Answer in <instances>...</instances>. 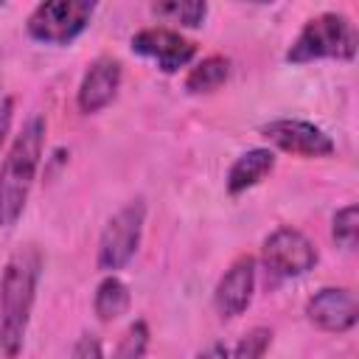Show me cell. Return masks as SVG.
I'll use <instances>...</instances> for the list:
<instances>
[{"mask_svg": "<svg viewBox=\"0 0 359 359\" xmlns=\"http://www.w3.org/2000/svg\"><path fill=\"white\" fill-rule=\"evenodd\" d=\"M42 275V252L34 244L17 247L0 275V353L17 359L28 334L36 283Z\"/></svg>", "mask_w": 359, "mask_h": 359, "instance_id": "cell-1", "label": "cell"}, {"mask_svg": "<svg viewBox=\"0 0 359 359\" xmlns=\"http://www.w3.org/2000/svg\"><path fill=\"white\" fill-rule=\"evenodd\" d=\"M42 146H45V118L31 115L17 132L0 165V227L3 230L14 227L25 210V202L42 160Z\"/></svg>", "mask_w": 359, "mask_h": 359, "instance_id": "cell-2", "label": "cell"}, {"mask_svg": "<svg viewBox=\"0 0 359 359\" xmlns=\"http://www.w3.org/2000/svg\"><path fill=\"white\" fill-rule=\"evenodd\" d=\"M359 48V34L353 22L345 14L323 11L300 28L294 42L286 50V62L292 65H309L317 59H342L351 62Z\"/></svg>", "mask_w": 359, "mask_h": 359, "instance_id": "cell-3", "label": "cell"}, {"mask_svg": "<svg viewBox=\"0 0 359 359\" xmlns=\"http://www.w3.org/2000/svg\"><path fill=\"white\" fill-rule=\"evenodd\" d=\"M95 14V3L87 0H53L39 3L25 22L31 39L42 45H70L76 36L84 34Z\"/></svg>", "mask_w": 359, "mask_h": 359, "instance_id": "cell-4", "label": "cell"}, {"mask_svg": "<svg viewBox=\"0 0 359 359\" xmlns=\"http://www.w3.org/2000/svg\"><path fill=\"white\" fill-rule=\"evenodd\" d=\"M143 222H146L143 199H132L107 222L98 238V258H95L101 272L115 275L132 261V255L137 252L140 236H143Z\"/></svg>", "mask_w": 359, "mask_h": 359, "instance_id": "cell-5", "label": "cell"}, {"mask_svg": "<svg viewBox=\"0 0 359 359\" xmlns=\"http://www.w3.org/2000/svg\"><path fill=\"white\" fill-rule=\"evenodd\" d=\"M261 258L266 269L278 278H300L314 269L317 264V247L311 238L294 227H278L264 238Z\"/></svg>", "mask_w": 359, "mask_h": 359, "instance_id": "cell-6", "label": "cell"}, {"mask_svg": "<svg viewBox=\"0 0 359 359\" xmlns=\"http://www.w3.org/2000/svg\"><path fill=\"white\" fill-rule=\"evenodd\" d=\"M261 135L280 151L300 157H331L337 149L334 140L320 126L300 118H275L261 126Z\"/></svg>", "mask_w": 359, "mask_h": 359, "instance_id": "cell-7", "label": "cell"}, {"mask_svg": "<svg viewBox=\"0 0 359 359\" xmlns=\"http://www.w3.org/2000/svg\"><path fill=\"white\" fill-rule=\"evenodd\" d=\"M132 50L143 59L157 62L163 73H177L196 56V45L171 28H143L132 36Z\"/></svg>", "mask_w": 359, "mask_h": 359, "instance_id": "cell-8", "label": "cell"}, {"mask_svg": "<svg viewBox=\"0 0 359 359\" xmlns=\"http://www.w3.org/2000/svg\"><path fill=\"white\" fill-rule=\"evenodd\" d=\"M306 317L314 328L328 334H345L359 320L356 294L345 286H325L306 300Z\"/></svg>", "mask_w": 359, "mask_h": 359, "instance_id": "cell-9", "label": "cell"}, {"mask_svg": "<svg viewBox=\"0 0 359 359\" xmlns=\"http://www.w3.org/2000/svg\"><path fill=\"white\" fill-rule=\"evenodd\" d=\"M123 70L121 62L112 56H98L81 76L79 93H76V104L84 115H93L98 109H104L107 104H112V98L118 95Z\"/></svg>", "mask_w": 359, "mask_h": 359, "instance_id": "cell-10", "label": "cell"}, {"mask_svg": "<svg viewBox=\"0 0 359 359\" xmlns=\"http://www.w3.org/2000/svg\"><path fill=\"white\" fill-rule=\"evenodd\" d=\"M252 292H255V258L241 255L219 278L213 292V306L222 317H238L250 306Z\"/></svg>", "mask_w": 359, "mask_h": 359, "instance_id": "cell-11", "label": "cell"}, {"mask_svg": "<svg viewBox=\"0 0 359 359\" xmlns=\"http://www.w3.org/2000/svg\"><path fill=\"white\" fill-rule=\"evenodd\" d=\"M275 168V151L272 149H247L244 154L236 157V163L227 171V194L230 196H241L250 188H255L269 171Z\"/></svg>", "mask_w": 359, "mask_h": 359, "instance_id": "cell-12", "label": "cell"}, {"mask_svg": "<svg viewBox=\"0 0 359 359\" xmlns=\"http://www.w3.org/2000/svg\"><path fill=\"white\" fill-rule=\"evenodd\" d=\"M230 76V59L227 56H205L202 62H196L188 76H185V90L191 95L199 93H213L219 90Z\"/></svg>", "mask_w": 359, "mask_h": 359, "instance_id": "cell-13", "label": "cell"}, {"mask_svg": "<svg viewBox=\"0 0 359 359\" xmlns=\"http://www.w3.org/2000/svg\"><path fill=\"white\" fill-rule=\"evenodd\" d=\"M129 300H132V297H129V286H126L118 275H107V278L98 283V289H95L93 309H95L98 320L112 323V320H118L121 314H126Z\"/></svg>", "mask_w": 359, "mask_h": 359, "instance_id": "cell-14", "label": "cell"}, {"mask_svg": "<svg viewBox=\"0 0 359 359\" xmlns=\"http://www.w3.org/2000/svg\"><path fill=\"white\" fill-rule=\"evenodd\" d=\"M151 14L185 28H199L208 17V6L199 0H168V3H151Z\"/></svg>", "mask_w": 359, "mask_h": 359, "instance_id": "cell-15", "label": "cell"}, {"mask_svg": "<svg viewBox=\"0 0 359 359\" xmlns=\"http://www.w3.org/2000/svg\"><path fill=\"white\" fill-rule=\"evenodd\" d=\"M331 236L342 250H353L356 238H359V208L356 205H345L334 213L331 219Z\"/></svg>", "mask_w": 359, "mask_h": 359, "instance_id": "cell-16", "label": "cell"}, {"mask_svg": "<svg viewBox=\"0 0 359 359\" xmlns=\"http://www.w3.org/2000/svg\"><path fill=\"white\" fill-rule=\"evenodd\" d=\"M146 348H149V325L143 320H135L123 331V337L118 339L112 359H143L146 356Z\"/></svg>", "mask_w": 359, "mask_h": 359, "instance_id": "cell-17", "label": "cell"}, {"mask_svg": "<svg viewBox=\"0 0 359 359\" xmlns=\"http://www.w3.org/2000/svg\"><path fill=\"white\" fill-rule=\"evenodd\" d=\"M269 345H272V328L255 325V328H250L236 342V348L230 351V359H264V353L269 351Z\"/></svg>", "mask_w": 359, "mask_h": 359, "instance_id": "cell-18", "label": "cell"}, {"mask_svg": "<svg viewBox=\"0 0 359 359\" xmlns=\"http://www.w3.org/2000/svg\"><path fill=\"white\" fill-rule=\"evenodd\" d=\"M70 359H104V351H101V342L98 337L93 334H81L70 351Z\"/></svg>", "mask_w": 359, "mask_h": 359, "instance_id": "cell-19", "label": "cell"}, {"mask_svg": "<svg viewBox=\"0 0 359 359\" xmlns=\"http://www.w3.org/2000/svg\"><path fill=\"white\" fill-rule=\"evenodd\" d=\"M11 115H14V101L6 95V98H0V146L11 129Z\"/></svg>", "mask_w": 359, "mask_h": 359, "instance_id": "cell-20", "label": "cell"}, {"mask_svg": "<svg viewBox=\"0 0 359 359\" xmlns=\"http://www.w3.org/2000/svg\"><path fill=\"white\" fill-rule=\"evenodd\" d=\"M194 359H230V348L224 342H213L205 351H199Z\"/></svg>", "mask_w": 359, "mask_h": 359, "instance_id": "cell-21", "label": "cell"}]
</instances>
